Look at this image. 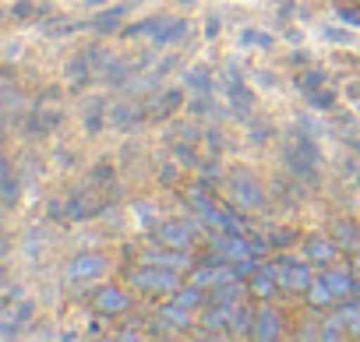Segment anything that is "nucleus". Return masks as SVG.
I'll list each match as a JSON object with an SVG mask.
<instances>
[{"label": "nucleus", "instance_id": "1", "mask_svg": "<svg viewBox=\"0 0 360 342\" xmlns=\"http://www.w3.org/2000/svg\"><path fill=\"white\" fill-rule=\"evenodd\" d=\"M124 275H127V282H131L134 289H141V293H148V296H173L180 286H184V279H180L176 268L145 265V261H138L134 268H124Z\"/></svg>", "mask_w": 360, "mask_h": 342}, {"label": "nucleus", "instance_id": "2", "mask_svg": "<svg viewBox=\"0 0 360 342\" xmlns=\"http://www.w3.org/2000/svg\"><path fill=\"white\" fill-rule=\"evenodd\" d=\"M205 233V223L202 216H188V219H162L152 226V240L155 244H166V247H184L191 251L195 240Z\"/></svg>", "mask_w": 360, "mask_h": 342}, {"label": "nucleus", "instance_id": "3", "mask_svg": "<svg viewBox=\"0 0 360 342\" xmlns=\"http://www.w3.org/2000/svg\"><path fill=\"white\" fill-rule=\"evenodd\" d=\"M226 184H230V191H233V198H237L240 209H265V205H269V195L262 191V184L255 180L251 169H244V166L230 169Z\"/></svg>", "mask_w": 360, "mask_h": 342}, {"label": "nucleus", "instance_id": "4", "mask_svg": "<svg viewBox=\"0 0 360 342\" xmlns=\"http://www.w3.org/2000/svg\"><path fill=\"white\" fill-rule=\"evenodd\" d=\"M92 307L99 317H124L134 310V296L120 286H103L96 296H92Z\"/></svg>", "mask_w": 360, "mask_h": 342}, {"label": "nucleus", "instance_id": "5", "mask_svg": "<svg viewBox=\"0 0 360 342\" xmlns=\"http://www.w3.org/2000/svg\"><path fill=\"white\" fill-rule=\"evenodd\" d=\"M106 268H110V258H106V254H99V251H89V254H78V258H71V261H68L64 279L82 282V279H96V275H103Z\"/></svg>", "mask_w": 360, "mask_h": 342}, {"label": "nucleus", "instance_id": "6", "mask_svg": "<svg viewBox=\"0 0 360 342\" xmlns=\"http://www.w3.org/2000/svg\"><path fill=\"white\" fill-rule=\"evenodd\" d=\"M180 106H184V92H180V88H162V92H155V96L145 99V113H148V120H155V124L169 120Z\"/></svg>", "mask_w": 360, "mask_h": 342}, {"label": "nucleus", "instance_id": "7", "mask_svg": "<svg viewBox=\"0 0 360 342\" xmlns=\"http://www.w3.org/2000/svg\"><path fill=\"white\" fill-rule=\"evenodd\" d=\"M60 124H64V113L60 110H32V113H25V120H22V134L25 138H43V134H53V131H60Z\"/></svg>", "mask_w": 360, "mask_h": 342}, {"label": "nucleus", "instance_id": "8", "mask_svg": "<svg viewBox=\"0 0 360 342\" xmlns=\"http://www.w3.org/2000/svg\"><path fill=\"white\" fill-rule=\"evenodd\" d=\"M106 117H110V127L117 131H141V124L148 120L145 106H131V103H113Z\"/></svg>", "mask_w": 360, "mask_h": 342}, {"label": "nucleus", "instance_id": "9", "mask_svg": "<svg viewBox=\"0 0 360 342\" xmlns=\"http://www.w3.org/2000/svg\"><path fill=\"white\" fill-rule=\"evenodd\" d=\"M321 275H325V282L332 286V293H335L339 300L360 296V275H356L353 268H332V265H328Z\"/></svg>", "mask_w": 360, "mask_h": 342}, {"label": "nucleus", "instance_id": "10", "mask_svg": "<svg viewBox=\"0 0 360 342\" xmlns=\"http://www.w3.org/2000/svg\"><path fill=\"white\" fill-rule=\"evenodd\" d=\"M339 244H335V237H307L304 240V254H307V261L311 265H321V268H328L335 258H339Z\"/></svg>", "mask_w": 360, "mask_h": 342}, {"label": "nucleus", "instance_id": "11", "mask_svg": "<svg viewBox=\"0 0 360 342\" xmlns=\"http://www.w3.org/2000/svg\"><path fill=\"white\" fill-rule=\"evenodd\" d=\"M283 314L269 303V300H262V307H258V317H255V338H283Z\"/></svg>", "mask_w": 360, "mask_h": 342}, {"label": "nucleus", "instance_id": "12", "mask_svg": "<svg viewBox=\"0 0 360 342\" xmlns=\"http://www.w3.org/2000/svg\"><path fill=\"white\" fill-rule=\"evenodd\" d=\"M332 237H335V244H339L346 254H356V251H360V223H356V219L339 216V219L332 223Z\"/></svg>", "mask_w": 360, "mask_h": 342}, {"label": "nucleus", "instance_id": "13", "mask_svg": "<svg viewBox=\"0 0 360 342\" xmlns=\"http://www.w3.org/2000/svg\"><path fill=\"white\" fill-rule=\"evenodd\" d=\"M131 8H134V0H127V4H117V8H106V11H99L96 18H89V29H96L99 36H113Z\"/></svg>", "mask_w": 360, "mask_h": 342}, {"label": "nucleus", "instance_id": "14", "mask_svg": "<svg viewBox=\"0 0 360 342\" xmlns=\"http://www.w3.org/2000/svg\"><path fill=\"white\" fill-rule=\"evenodd\" d=\"M106 212V202H92L85 191H75L71 198H68V219H75V223H85V219H96V216H103Z\"/></svg>", "mask_w": 360, "mask_h": 342}, {"label": "nucleus", "instance_id": "15", "mask_svg": "<svg viewBox=\"0 0 360 342\" xmlns=\"http://www.w3.org/2000/svg\"><path fill=\"white\" fill-rule=\"evenodd\" d=\"M188 36H191V22H188V18H173V22L166 18V22H162V29L152 36V43L162 50V46H173V43L188 39Z\"/></svg>", "mask_w": 360, "mask_h": 342}, {"label": "nucleus", "instance_id": "16", "mask_svg": "<svg viewBox=\"0 0 360 342\" xmlns=\"http://www.w3.org/2000/svg\"><path fill=\"white\" fill-rule=\"evenodd\" d=\"M0 191H4V209L15 212L18 209V198H22V177L15 173V159L11 155L4 159V184H0Z\"/></svg>", "mask_w": 360, "mask_h": 342}, {"label": "nucleus", "instance_id": "17", "mask_svg": "<svg viewBox=\"0 0 360 342\" xmlns=\"http://www.w3.org/2000/svg\"><path fill=\"white\" fill-rule=\"evenodd\" d=\"M244 293H251V286H244V282L230 279V282H223V286H212V289H209V303H230V307H237V303L244 300Z\"/></svg>", "mask_w": 360, "mask_h": 342}, {"label": "nucleus", "instance_id": "18", "mask_svg": "<svg viewBox=\"0 0 360 342\" xmlns=\"http://www.w3.org/2000/svg\"><path fill=\"white\" fill-rule=\"evenodd\" d=\"M304 300L311 303V307H318V310H325V307H332L339 296L332 293V286L325 282V275H314V282L304 289Z\"/></svg>", "mask_w": 360, "mask_h": 342}, {"label": "nucleus", "instance_id": "19", "mask_svg": "<svg viewBox=\"0 0 360 342\" xmlns=\"http://www.w3.org/2000/svg\"><path fill=\"white\" fill-rule=\"evenodd\" d=\"M103 113H110L106 99H103V96H92L89 106H85V131H89V134H99V131H103V124L110 120V117H103Z\"/></svg>", "mask_w": 360, "mask_h": 342}, {"label": "nucleus", "instance_id": "20", "mask_svg": "<svg viewBox=\"0 0 360 342\" xmlns=\"http://www.w3.org/2000/svg\"><path fill=\"white\" fill-rule=\"evenodd\" d=\"M159 317H162L166 324H173V328H188V324H191V307L176 303V300L169 296V303L159 307Z\"/></svg>", "mask_w": 360, "mask_h": 342}, {"label": "nucleus", "instance_id": "21", "mask_svg": "<svg viewBox=\"0 0 360 342\" xmlns=\"http://www.w3.org/2000/svg\"><path fill=\"white\" fill-rule=\"evenodd\" d=\"M169 152L180 159V166H202V155H198V141H184V138H173L169 141Z\"/></svg>", "mask_w": 360, "mask_h": 342}, {"label": "nucleus", "instance_id": "22", "mask_svg": "<svg viewBox=\"0 0 360 342\" xmlns=\"http://www.w3.org/2000/svg\"><path fill=\"white\" fill-rule=\"evenodd\" d=\"M162 22H166V15H152V18H141V22H134V25L120 29V36H124V39H138V36H155V32L162 29Z\"/></svg>", "mask_w": 360, "mask_h": 342}, {"label": "nucleus", "instance_id": "23", "mask_svg": "<svg viewBox=\"0 0 360 342\" xmlns=\"http://www.w3.org/2000/svg\"><path fill=\"white\" fill-rule=\"evenodd\" d=\"M339 314L346 321V331L353 338H360V296H349V300H339Z\"/></svg>", "mask_w": 360, "mask_h": 342}, {"label": "nucleus", "instance_id": "24", "mask_svg": "<svg viewBox=\"0 0 360 342\" xmlns=\"http://www.w3.org/2000/svg\"><path fill=\"white\" fill-rule=\"evenodd\" d=\"M184 198H188L195 209H205V205H212V184H209L205 177H198V180L184 191Z\"/></svg>", "mask_w": 360, "mask_h": 342}, {"label": "nucleus", "instance_id": "25", "mask_svg": "<svg viewBox=\"0 0 360 342\" xmlns=\"http://www.w3.org/2000/svg\"><path fill=\"white\" fill-rule=\"evenodd\" d=\"M39 15H46V11H43V8H36L32 0H18V4H11V11H8V18H11V22H18V25L36 22Z\"/></svg>", "mask_w": 360, "mask_h": 342}, {"label": "nucleus", "instance_id": "26", "mask_svg": "<svg viewBox=\"0 0 360 342\" xmlns=\"http://www.w3.org/2000/svg\"><path fill=\"white\" fill-rule=\"evenodd\" d=\"M184 81L198 92V96H209V88H212V74H209V67H191V71H184Z\"/></svg>", "mask_w": 360, "mask_h": 342}, {"label": "nucleus", "instance_id": "27", "mask_svg": "<svg viewBox=\"0 0 360 342\" xmlns=\"http://www.w3.org/2000/svg\"><path fill=\"white\" fill-rule=\"evenodd\" d=\"M8 310H11V314H15V321H18V324L29 331V321L36 317V300H29V296H18V300L8 307Z\"/></svg>", "mask_w": 360, "mask_h": 342}, {"label": "nucleus", "instance_id": "28", "mask_svg": "<svg viewBox=\"0 0 360 342\" xmlns=\"http://www.w3.org/2000/svg\"><path fill=\"white\" fill-rule=\"evenodd\" d=\"M255 317H258V310L237 307L233 310V335H255Z\"/></svg>", "mask_w": 360, "mask_h": 342}, {"label": "nucleus", "instance_id": "29", "mask_svg": "<svg viewBox=\"0 0 360 342\" xmlns=\"http://www.w3.org/2000/svg\"><path fill=\"white\" fill-rule=\"evenodd\" d=\"M321 85H325V71H321V67H311V64H307V71L297 74V88H304V92H314V88H321Z\"/></svg>", "mask_w": 360, "mask_h": 342}, {"label": "nucleus", "instance_id": "30", "mask_svg": "<svg viewBox=\"0 0 360 342\" xmlns=\"http://www.w3.org/2000/svg\"><path fill=\"white\" fill-rule=\"evenodd\" d=\"M335 99H339V96H335L332 88H325V85L314 88V92H307V106H311V110H332Z\"/></svg>", "mask_w": 360, "mask_h": 342}, {"label": "nucleus", "instance_id": "31", "mask_svg": "<svg viewBox=\"0 0 360 342\" xmlns=\"http://www.w3.org/2000/svg\"><path fill=\"white\" fill-rule=\"evenodd\" d=\"M198 177H205L209 184H216L219 177L226 180V169H223V162H219V155H212V159H202V166H198Z\"/></svg>", "mask_w": 360, "mask_h": 342}, {"label": "nucleus", "instance_id": "32", "mask_svg": "<svg viewBox=\"0 0 360 342\" xmlns=\"http://www.w3.org/2000/svg\"><path fill=\"white\" fill-rule=\"evenodd\" d=\"M240 46L269 50V46H272V36H269V32H262V29H244V32H240Z\"/></svg>", "mask_w": 360, "mask_h": 342}, {"label": "nucleus", "instance_id": "33", "mask_svg": "<svg viewBox=\"0 0 360 342\" xmlns=\"http://www.w3.org/2000/svg\"><path fill=\"white\" fill-rule=\"evenodd\" d=\"M89 180H92L96 188H110V184H113V166H110V162L92 166V169H89Z\"/></svg>", "mask_w": 360, "mask_h": 342}, {"label": "nucleus", "instance_id": "34", "mask_svg": "<svg viewBox=\"0 0 360 342\" xmlns=\"http://www.w3.org/2000/svg\"><path fill=\"white\" fill-rule=\"evenodd\" d=\"M173 127H176L173 134H176V138H184V141H202V134H205V131H202L198 124H191V120H184V124H173Z\"/></svg>", "mask_w": 360, "mask_h": 342}, {"label": "nucleus", "instance_id": "35", "mask_svg": "<svg viewBox=\"0 0 360 342\" xmlns=\"http://www.w3.org/2000/svg\"><path fill=\"white\" fill-rule=\"evenodd\" d=\"M173 67H180V57H176V53H173V57H166V60H159V64H155V71H152V78H155V81H162Z\"/></svg>", "mask_w": 360, "mask_h": 342}, {"label": "nucleus", "instance_id": "36", "mask_svg": "<svg viewBox=\"0 0 360 342\" xmlns=\"http://www.w3.org/2000/svg\"><path fill=\"white\" fill-rule=\"evenodd\" d=\"M134 212H138V223H141V226H148V230L155 226V223H152V219H155V216H152V212H155V209H152V202H138V205H134Z\"/></svg>", "mask_w": 360, "mask_h": 342}, {"label": "nucleus", "instance_id": "37", "mask_svg": "<svg viewBox=\"0 0 360 342\" xmlns=\"http://www.w3.org/2000/svg\"><path fill=\"white\" fill-rule=\"evenodd\" d=\"M293 237H297V230H290V226H286V230H276L269 240H272V247H290V244H293Z\"/></svg>", "mask_w": 360, "mask_h": 342}, {"label": "nucleus", "instance_id": "38", "mask_svg": "<svg viewBox=\"0 0 360 342\" xmlns=\"http://www.w3.org/2000/svg\"><path fill=\"white\" fill-rule=\"evenodd\" d=\"M176 177H180V169H176V166H162V169H159V188H173Z\"/></svg>", "mask_w": 360, "mask_h": 342}, {"label": "nucleus", "instance_id": "39", "mask_svg": "<svg viewBox=\"0 0 360 342\" xmlns=\"http://www.w3.org/2000/svg\"><path fill=\"white\" fill-rule=\"evenodd\" d=\"M325 39H328V43H339V46H346V43H353V36H349L346 29H332V25L325 29Z\"/></svg>", "mask_w": 360, "mask_h": 342}, {"label": "nucleus", "instance_id": "40", "mask_svg": "<svg viewBox=\"0 0 360 342\" xmlns=\"http://www.w3.org/2000/svg\"><path fill=\"white\" fill-rule=\"evenodd\" d=\"M269 134H272V131H269L265 124H251V131H248V138H251V141H258V145H262V141H269Z\"/></svg>", "mask_w": 360, "mask_h": 342}, {"label": "nucleus", "instance_id": "41", "mask_svg": "<svg viewBox=\"0 0 360 342\" xmlns=\"http://www.w3.org/2000/svg\"><path fill=\"white\" fill-rule=\"evenodd\" d=\"M342 22H349V25H360V8H339L335 11Z\"/></svg>", "mask_w": 360, "mask_h": 342}, {"label": "nucleus", "instance_id": "42", "mask_svg": "<svg viewBox=\"0 0 360 342\" xmlns=\"http://www.w3.org/2000/svg\"><path fill=\"white\" fill-rule=\"evenodd\" d=\"M53 99H60V88H43V96L36 99V106H43V103H53Z\"/></svg>", "mask_w": 360, "mask_h": 342}, {"label": "nucleus", "instance_id": "43", "mask_svg": "<svg viewBox=\"0 0 360 342\" xmlns=\"http://www.w3.org/2000/svg\"><path fill=\"white\" fill-rule=\"evenodd\" d=\"M219 29H223V22H219V18H209V25H205V36H209V39H216V36H219Z\"/></svg>", "mask_w": 360, "mask_h": 342}, {"label": "nucleus", "instance_id": "44", "mask_svg": "<svg viewBox=\"0 0 360 342\" xmlns=\"http://www.w3.org/2000/svg\"><path fill=\"white\" fill-rule=\"evenodd\" d=\"M346 99L360 103V81H349V85H346Z\"/></svg>", "mask_w": 360, "mask_h": 342}, {"label": "nucleus", "instance_id": "45", "mask_svg": "<svg viewBox=\"0 0 360 342\" xmlns=\"http://www.w3.org/2000/svg\"><path fill=\"white\" fill-rule=\"evenodd\" d=\"M290 64H311L307 53H290Z\"/></svg>", "mask_w": 360, "mask_h": 342}, {"label": "nucleus", "instance_id": "46", "mask_svg": "<svg viewBox=\"0 0 360 342\" xmlns=\"http://www.w3.org/2000/svg\"><path fill=\"white\" fill-rule=\"evenodd\" d=\"M349 268L360 275V251H356V254H349Z\"/></svg>", "mask_w": 360, "mask_h": 342}, {"label": "nucleus", "instance_id": "47", "mask_svg": "<svg viewBox=\"0 0 360 342\" xmlns=\"http://www.w3.org/2000/svg\"><path fill=\"white\" fill-rule=\"evenodd\" d=\"M342 141H346V145L356 152V159H360V138H342Z\"/></svg>", "mask_w": 360, "mask_h": 342}, {"label": "nucleus", "instance_id": "48", "mask_svg": "<svg viewBox=\"0 0 360 342\" xmlns=\"http://www.w3.org/2000/svg\"><path fill=\"white\" fill-rule=\"evenodd\" d=\"M85 4H89V8H96V4H106V0H85Z\"/></svg>", "mask_w": 360, "mask_h": 342}, {"label": "nucleus", "instance_id": "49", "mask_svg": "<svg viewBox=\"0 0 360 342\" xmlns=\"http://www.w3.org/2000/svg\"><path fill=\"white\" fill-rule=\"evenodd\" d=\"M184 4H198V0H184Z\"/></svg>", "mask_w": 360, "mask_h": 342}]
</instances>
